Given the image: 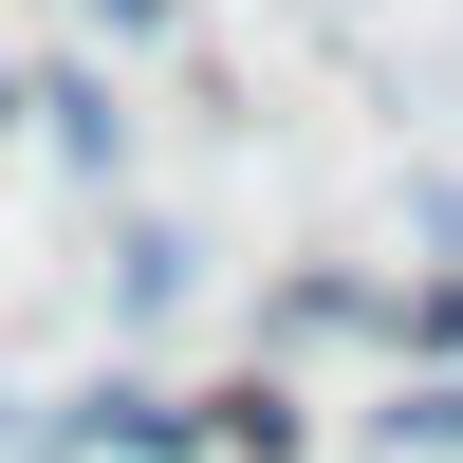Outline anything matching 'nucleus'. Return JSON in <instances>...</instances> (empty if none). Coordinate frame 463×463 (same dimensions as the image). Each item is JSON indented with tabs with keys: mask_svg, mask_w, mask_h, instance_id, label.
<instances>
[{
	"mask_svg": "<svg viewBox=\"0 0 463 463\" xmlns=\"http://www.w3.org/2000/svg\"><path fill=\"white\" fill-rule=\"evenodd\" d=\"M0 111H19V74H0Z\"/></svg>",
	"mask_w": 463,
	"mask_h": 463,
	"instance_id": "obj_5",
	"label": "nucleus"
},
{
	"mask_svg": "<svg viewBox=\"0 0 463 463\" xmlns=\"http://www.w3.org/2000/svg\"><path fill=\"white\" fill-rule=\"evenodd\" d=\"M19 111H37V130L74 148V167H111V148H130V111H111V74H19Z\"/></svg>",
	"mask_w": 463,
	"mask_h": 463,
	"instance_id": "obj_1",
	"label": "nucleus"
},
{
	"mask_svg": "<svg viewBox=\"0 0 463 463\" xmlns=\"http://www.w3.org/2000/svg\"><path fill=\"white\" fill-rule=\"evenodd\" d=\"M390 445H427V463H463V371H427V390H390Z\"/></svg>",
	"mask_w": 463,
	"mask_h": 463,
	"instance_id": "obj_3",
	"label": "nucleus"
},
{
	"mask_svg": "<svg viewBox=\"0 0 463 463\" xmlns=\"http://www.w3.org/2000/svg\"><path fill=\"white\" fill-rule=\"evenodd\" d=\"M93 19H111V37H167V0H93Z\"/></svg>",
	"mask_w": 463,
	"mask_h": 463,
	"instance_id": "obj_4",
	"label": "nucleus"
},
{
	"mask_svg": "<svg viewBox=\"0 0 463 463\" xmlns=\"http://www.w3.org/2000/svg\"><path fill=\"white\" fill-rule=\"evenodd\" d=\"M204 463H297V408H279V390H222V408H204Z\"/></svg>",
	"mask_w": 463,
	"mask_h": 463,
	"instance_id": "obj_2",
	"label": "nucleus"
}]
</instances>
